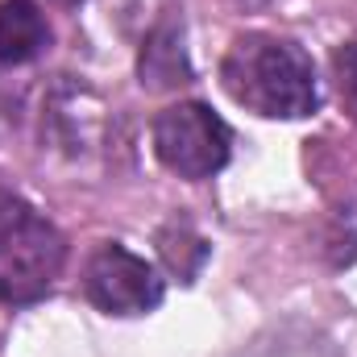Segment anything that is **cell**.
I'll return each instance as SVG.
<instances>
[{
    "label": "cell",
    "mask_w": 357,
    "mask_h": 357,
    "mask_svg": "<svg viewBox=\"0 0 357 357\" xmlns=\"http://www.w3.org/2000/svg\"><path fill=\"white\" fill-rule=\"evenodd\" d=\"M79 91L84 88H63L54 100H50V129H54V137H59V146H67L71 154H88L91 142H96V133L104 129V104L91 96L88 108H84V116H75L79 112Z\"/></svg>",
    "instance_id": "obj_7"
},
{
    "label": "cell",
    "mask_w": 357,
    "mask_h": 357,
    "mask_svg": "<svg viewBox=\"0 0 357 357\" xmlns=\"http://www.w3.org/2000/svg\"><path fill=\"white\" fill-rule=\"evenodd\" d=\"M137 84L146 91H175L191 84V59H187V42H183V21L162 17L137 54Z\"/></svg>",
    "instance_id": "obj_5"
},
{
    "label": "cell",
    "mask_w": 357,
    "mask_h": 357,
    "mask_svg": "<svg viewBox=\"0 0 357 357\" xmlns=\"http://www.w3.org/2000/svg\"><path fill=\"white\" fill-rule=\"evenodd\" d=\"M84 295L104 316H150L167 299V282L142 254L104 241L84 266Z\"/></svg>",
    "instance_id": "obj_4"
},
{
    "label": "cell",
    "mask_w": 357,
    "mask_h": 357,
    "mask_svg": "<svg viewBox=\"0 0 357 357\" xmlns=\"http://www.w3.org/2000/svg\"><path fill=\"white\" fill-rule=\"evenodd\" d=\"M50 46L46 13L33 0H0V63L21 67L33 63Z\"/></svg>",
    "instance_id": "obj_6"
},
{
    "label": "cell",
    "mask_w": 357,
    "mask_h": 357,
    "mask_svg": "<svg viewBox=\"0 0 357 357\" xmlns=\"http://www.w3.org/2000/svg\"><path fill=\"white\" fill-rule=\"evenodd\" d=\"M333 84H337L345 112L357 116V42H345L333 50Z\"/></svg>",
    "instance_id": "obj_9"
},
{
    "label": "cell",
    "mask_w": 357,
    "mask_h": 357,
    "mask_svg": "<svg viewBox=\"0 0 357 357\" xmlns=\"http://www.w3.org/2000/svg\"><path fill=\"white\" fill-rule=\"evenodd\" d=\"M150 142H154V158L187 183L220 175L233 158V129L199 100H178L162 108L154 116Z\"/></svg>",
    "instance_id": "obj_3"
},
{
    "label": "cell",
    "mask_w": 357,
    "mask_h": 357,
    "mask_svg": "<svg viewBox=\"0 0 357 357\" xmlns=\"http://www.w3.org/2000/svg\"><path fill=\"white\" fill-rule=\"evenodd\" d=\"M67 266V237L25 195L0 187V303L42 299Z\"/></svg>",
    "instance_id": "obj_2"
},
{
    "label": "cell",
    "mask_w": 357,
    "mask_h": 357,
    "mask_svg": "<svg viewBox=\"0 0 357 357\" xmlns=\"http://www.w3.org/2000/svg\"><path fill=\"white\" fill-rule=\"evenodd\" d=\"M220 88L266 121H303L320 108L312 54L278 33H241L220 59Z\"/></svg>",
    "instance_id": "obj_1"
},
{
    "label": "cell",
    "mask_w": 357,
    "mask_h": 357,
    "mask_svg": "<svg viewBox=\"0 0 357 357\" xmlns=\"http://www.w3.org/2000/svg\"><path fill=\"white\" fill-rule=\"evenodd\" d=\"M158 258H162V266L175 274L178 282H191L204 262H208V254H212V245L199 237V229L187 220V216H171L162 229H158Z\"/></svg>",
    "instance_id": "obj_8"
}]
</instances>
